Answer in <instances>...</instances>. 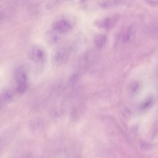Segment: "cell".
<instances>
[{
  "instance_id": "cell-6",
  "label": "cell",
  "mask_w": 158,
  "mask_h": 158,
  "mask_svg": "<svg viewBox=\"0 0 158 158\" xmlns=\"http://www.w3.org/2000/svg\"><path fill=\"white\" fill-rule=\"evenodd\" d=\"M44 38L47 43L51 45L57 44L60 40V38L58 35L51 31L47 32L45 35Z\"/></svg>"
},
{
  "instance_id": "cell-7",
  "label": "cell",
  "mask_w": 158,
  "mask_h": 158,
  "mask_svg": "<svg viewBox=\"0 0 158 158\" xmlns=\"http://www.w3.org/2000/svg\"><path fill=\"white\" fill-rule=\"evenodd\" d=\"M106 37L102 34L97 35L95 37L94 42L95 46L98 48H101L105 45L106 41Z\"/></svg>"
},
{
  "instance_id": "cell-3",
  "label": "cell",
  "mask_w": 158,
  "mask_h": 158,
  "mask_svg": "<svg viewBox=\"0 0 158 158\" xmlns=\"http://www.w3.org/2000/svg\"><path fill=\"white\" fill-rule=\"evenodd\" d=\"M52 27L55 31L61 34L66 33L72 29L70 23L65 19H60L55 20L52 23Z\"/></svg>"
},
{
  "instance_id": "cell-9",
  "label": "cell",
  "mask_w": 158,
  "mask_h": 158,
  "mask_svg": "<svg viewBox=\"0 0 158 158\" xmlns=\"http://www.w3.org/2000/svg\"><path fill=\"white\" fill-rule=\"evenodd\" d=\"M120 2L118 1L106 0L100 1L99 2V5L103 8H109L118 4Z\"/></svg>"
},
{
  "instance_id": "cell-5",
  "label": "cell",
  "mask_w": 158,
  "mask_h": 158,
  "mask_svg": "<svg viewBox=\"0 0 158 158\" xmlns=\"http://www.w3.org/2000/svg\"><path fill=\"white\" fill-rule=\"evenodd\" d=\"M116 20L115 17L107 18L99 21L96 24L99 27L109 29L114 25Z\"/></svg>"
},
{
  "instance_id": "cell-4",
  "label": "cell",
  "mask_w": 158,
  "mask_h": 158,
  "mask_svg": "<svg viewBox=\"0 0 158 158\" xmlns=\"http://www.w3.org/2000/svg\"><path fill=\"white\" fill-rule=\"evenodd\" d=\"M28 56L30 59L37 63L43 62L45 58L44 50L37 47H33L30 48L28 52Z\"/></svg>"
},
{
  "instance_id": "cell-1",
  "label": "cell",
  "mask_w": 158,
  "mask_h": 158,
  "mask_svg": "<svg viewBox=\"0 0 158 158\" xmlns=\"http://www.w3.org/2000/svg\"><path fill=\"white\" fill-rule=\"evenodd\" d=\"M14 76L16 84V90L18 93L22 94L27 87V78L26 72L21 66L16 68L14 72Z\"/></svg>"
},
{
  "instance_id": "cell-2",
  "label": "cell",
  "mask_w": 158,
  "mask_h": 158,
  "mask_svg": "<svg viewBox=\"0 0 158 158\" xmlns=\"http://www.w3.org/2000/svg\"><path fill=\"white\" fill-rule=\"evenodd\" d=\"M68 57V50L62 46L57 47L53 50L51 54L52 62L57 65L63 64L66 61Z\"/></svg>"
},
{
  "instance_id": "cell-8",
  "label": "cell",
  "mask_w": 158,
  "mask_h": 158,
  "mask_svg": "<svg viewBox=\"0 0 158 158\" xmlns=\"http://www.w3.org/2000/svg\"><path fill=\"white\" fill-rule=\"evenodd\" d=\"M12 99V96L11 94L8 91H4L2 93L1 96V106L3 107L10 102Z\"/></svg>"
}]
</instances>
